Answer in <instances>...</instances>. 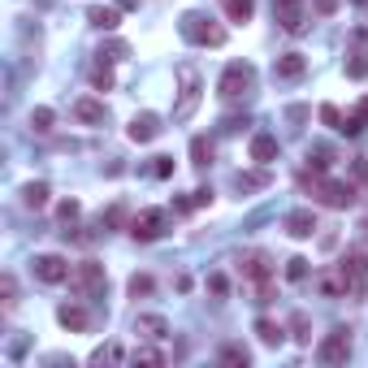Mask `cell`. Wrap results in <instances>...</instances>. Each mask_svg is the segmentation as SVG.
I'll use <instances>...</instances> for the list:
<instances>
[{"instance_id":"1","label":"cell","mask_w":368,"mask_h":368,"mask_svg":"<svg viewBox=\"0 0 368 368\" xmlns=\"http://www.w3.org/2000/svg\"><path fill=\"white\" fill-rule=\"evenodd\" d=\"M299 182L312 186V200H321L325 208H351V204H355L351 182H338V178H325V174H312V169H304Z\"/></svg>"},{"instance_id":"2","label":"cell","mask_w":368,"mask_h":368,"mask_svg":"<svg viewBox=\"0 0 368 368\" xmlns=\"http://www.w3.org/2000/svg\"><path fill=\"white\" fill-rule=\"evenodd\" d=\"M182 39H191V43H204V48H221L226 43V27H217V22L208 18V13H182Z\"/></svg>"},{"instance_id":"3","label":"cell","mask_w":368,"mask_h":368,"mask_svg":"<svg viewBox=\"0 0 368 368\" xmlns=\"http://www.w3.org/2000/svg\"><path fill=\"white\" fill-rule=\"evenodd\" d=\"M165 230H169V212L165 208H139L130 217V238L135 243H156V238H165Z\"/></svg>"},{"instance_id":"4","label":"cell","mask_w":368,"mask_h":368,"mask_svg":"<svg viewBox=\"0 0 368 368\" xmlns=\"http://www.w3.org/2000/svg\"><path fill=\"white\" fill-rule=\"evenodd\" d=\"M256 87V69L247 65V61H234V65H226V74H221V83H217V91H221V100H243Z\"/></svg>"},{"instance_id":"5","label":"cell","mask_w":368,"mask_h":368,"mask_svg":"<svg viewBox=\"0 0 368 368\" xmlns=\"http://www.w3.org/2000/svg\"><path fill=\"white\" fill-rule=\"evenodd\" d=\"M178 83H182V100L174 109V121H186L195 109H200V74L191 65H178Z\"/></svg>"},{"instance_id":"6","label":"cell","mask_w":368,"mask_h":368,"mask_svg":"<svg viewBox=\"0 0 368 368\" xmlns=\"http://www.w3.org/2000/svg\"><path fill=\"white\" fill-rule=\"evenodd\" d=\"M347 355H351V329H329L321 338V347H316L321 364H347Z\"/></svg>"},{"instance_id":"7","label":"cell","mask_w":368,"mask_h":368,"mask_svg":"<svg viewBox=\"0 0 368 368\" xmlns=\"http://www.w3.org/2000/svg\"><path fill=\"white\" fill-rule=\"evenodd\" d=\"M35 278L43 282V286H61V282H69L74 278V268H69V260L65 256H35Z\"/></svg>"},{"instance_id":"8","label":"cell","mask_w":368,"mask_h":368,"mask_svg":"<svg viewBox=\"0 0 368 368\" xmlns=\"http://www.w3.org/2000/svg\"><path fill=\"white\" fill-rule=\"evenodd\" d=\"M273 18H278V27L290 31V35H304V31H308L304 0H273Z\"/></svg>"},{"instance_id":"9","label":"cell","mask_w":368,"mask_h":368,"mask_svg":"<svg viewBox=\"0 0 368 368\" xmlns=\"http://www.w3.org/2000/svg\"><path fill=\"white\" fill-rule=\"evenodd\" d=\"M342 273L351 282V294H368V252H347L342 256Z\"/></svg>"},{"instance_id":"10","label":"cell","mask_w":368,"mask_h":368,"mask_svg":"<svg viewBox=\"0 0 368 368\" xmlns=\"http://www.w3.org/2000/svg\"><path fill=\"white\" fill-rule=\"evenodd\" d=\"M69 282L79 286L83 294H100V290L109 286V278H104V264H95V260L79 264V268H74V278H69Z\"/></svg>"},{"instance_id":"11","label":"cell","mask_w":368,"mask_h":368,"mask_svg":"<svg viewBox=\"0 0 368 368\" xmlns=\"http://www.w3.org/2000/svg\"><path fill=\"white\" fill-rule=\"evenodd\" d=\"M316 290H321V299H347L351 282H347V273H342V264H338V268H325V273H316Z\"/></svg>"},{"instance_id":"12","label":"cell","mask_w":368,"mask_h":368,"mask_svg":"<svg viewBox=\"0 0 368 368\" xmlns=\"http://www.w3.org/2000/svg\"><path fill=\"white\" fill-rule=\"evenodd\" d=\"M304 74H308V57L304 53H282L273 61V79H282V83H299Z\"/></svg>"},{"instance_id":"13","label":"cell","mask_w":368,"mask_h":368,"mask_svg":"<svg viewBox=\"0 0 368 368\" xmlns=\"http://www.w3.org/2000/svg\"><path fill=\"white\" fill-rule=\"evenodd\" d=\"M135 334H139V342H161V338H169V321L156 312H143V316H135Z\"/></svg>"},{"instance_id":"14","label":"cell","mask_w":368,"mask_h":368,"mask_svg":"<svg viewBox=\"0 0 368 368\" xmlns=\"http://www.w3.org/2000/svg\"><path fill=\"white\" fill-rule=\"evenodd\" d=\"M238 268H243V278H252V282H268V278H273V260H268V252H247L238 260Z\"/></svg>"},{"instance_id":"15","label":"cell","mask_w":368,"mask_h":368,"mask_svg":"<svg viewBox=\"0 0 368 368\" xmlns=\"http://www.w3.org/2000/svg\"><path fill=\"white\" fill-rule=\"evenodd\" d=\"M126 135H130L135 143H152V139L161 135V117H156V113H139V117H130Z\"/></svg>"},{"instance_id":"16","label":"cell","mask_w":368,"mask_h":368,"mask_svg":"<svg viewBox=\"0 0 368 368\" xmlns=\"http://www.w3.org/2000/svg\"><path fill=\"white\" fill-rule=\"evenodd\" d=\"M286 234H290V238H312V234H316V212H312V208L286 212Z\"/></svg>"},{"instance_id":"17","label":"cell","mask_w":368,"mask_h":368,"mask_svg":"<svg viewBox=\"0 0 368 368\" xmlns=\"http://www.w3.org/2000/svg\"><path fill=\"white\" fill-rule=\"evenodd\" d=\"M74 117L87 121V126H100V121H104V104L95 100V95H79V100H74Z\"/></svg>"},{"instance_id":"18","label":"cell","mask_w":368,"mask_h":368,"mask_svg":"<svg viewBox=\"0 0 368 368\" xmlns=\"http://www.w3.org/2000/svg\"><path fill=\"white\" fill-rule=\"evenodd\" d=\"M57 321H61L65 329H74V334H83V329L91 325V316H87L79 304H61V308H57Z\"/></svg>"},{"instance_id":"19","label":"cell","mask_w":368,"mask_h":368,"mask_svg":"<svg viewBox=\"0 0 368 368\" xmlns=\"http://www.w3.org/2000/svg\"><path fill=\"white\" fill-rule=\"evenodd\" d=\"M252 161L256 165H273L278 161V139L273 135H256L252 139Z\"/></svg>"},{"instance_id":"20","label":"cell","mask_w":368,"mask_h":368,"mask_svg":"<svg viewBox=\"0 0 368 368\" xmlns=\"http://www.w3.org/2000/svg\"><path fill=\"white\" fill-rule=\"evenodd\" d=\"M87 22H91V27H100V31H117V22H121V9H109V5H91V9H87Z\"/></svg>"},{"instance_id":"21","label":"cell","mask_w":368,"mask_h":368,"mask_svg":"<svg viewBox=\"0 0 368 368\" xmlns=\"http://www.w3.org/2000/svg\"><path fill=\"white\" fill-rule=\"evenodd\" d=\"M256 338L264 342V347H282V338H286V329H282L278 321H268V316H260V321H256Z\"/></svg>"},{"instance_id":"22","label":"cell","mask_w":368,"mask_h":368,"mask_svg":"<svg viewBox=\"0 0 368 368\" xmlns=\"http://www.w3.org/2000/svg\"><path fill=\"white\" fill-rule=\"evenodd\" d=\"M113 83H117V79H113V61L100 57V61L91 65V87H95V91H113Z\"/></svg>"},{"instance_id":"23","label":"cell","mask_w":368,"mask_h":368,"mask_svg":"<svg viewBox=\"0 0 368 368\" xmlns=\"http://www.w3.org/2000/svg\"><path fill=\"white\" fill-rule=\"evenodd\" d=\"M221 364H230V368H247V364H252V351H247V347H238V342H226V347H221Z\"/></svg>"},{"instance_id":"24","label":"cell","mask_w":368,"mask_h":368,"mask_svg":"<svg viewBox=\"0 0 368 368\" xmlns=\"http://www.w3.org/2000/svg\"><path fill=\"white\" fill-rule=\"evenodd\" d=\"M22 204L27 208H48V182H27L22 186Z\"/></svg>"},{"instance_id":"25","label":"cell","mask_w":368,"mask_h":368,"mask_svg":"<svg viewBox=\"0 0 368 368\" xmlns=\"http://www.w3.org/2000/svg\"><path fill=\"white\" fill-rule=\"evenodd\" d=\"M100 226H104V230H121V226L130 230V208H126V204H113V208L100 217Z\"/></svg>"},{"instance_id":"26","label":"cell","mask_w":368,"mask_h":368,"mask_svg":"<svg viewBox=\"0 0 368 368\" xmlns=\"http://www.w3.org/2000/svg\"><path fill=\"white\" fill-rule=\"evenodd\" d=\"M121 360H130V355L121 351L117 342H104V347H95V351H91V364H121Z\"/></svg>"},{"instance_id":"27","label":"cell","mask_w":368,"mask_h":368,"mask_svg":"<svg viewBox=\"0 0 368 368\" xmlns=\"http://www.w3.org/2000/svg\"><path fill=\"white\" fill-rule=\"evenodd\" d=\"M191 165H200V169L212 165V143H208L204 135H195V139H191Z\"/></svg>"},{"instance_id":"28","label":"cell","mask_w":368,"mask_h":368,"mask_svg":"<svg viewBox=\"0 0 368 368\" xmlns=\"http://www.w3.org/2000/svg\"><path fill=\"white\" fill-rule=\"evenodd\" d=\"M256 13V0H226V18L230 22H252Z\"/></svg>"},{"instance_id":"29","label":"cell","mask_w":368,"mask_h":368,"mask_svg":"<svg viewBox=\"0 0 368 368\" xmlns=\"http://www.w3.org/2000/svg\"><path fill=\"white\" fill-rule=\"evenodd\" d=\"M53 121H57V113H53V109H43V104H39V109H31V130H35V135H48V130H53Z\"/></svg>"},{"instance_id":"30","label":"cell","mask_w":368,"mask_h":368,"mask_svg":"<svg viewBox=\"0 0 368 368\" xmlns=\"http://www.w3.org/2000/svg\"><path fill=\"white\" fill-rule=\"evenodd\" d=\"M130 360H135V364H147V368H156V364H165V355H161L156 347H147V342H139V347L130 351Z\"/></svg>"},{"instance_id":"31","label":"cell","mask_w":368,"mask_h":368,"mask_svg":"<svg viewBox=\"0 0 368 368\" xmlns=\"http://www.w3.org/2000/svg\"><path fill=\"white\" fill-rule=\"evenodd\" d=\"M234 186H238V191H264V186H268V174H264V169H260V174H238Z\"/></svg>"},{"instance_id":"32","label":"cell","mask_w":368,"mask_h":368,"mask_svg":"<svg viewBox=\"0 0 368 368\" xmlns=\"http://www.w3.org/2000/svg\"><path fill=\"white\" fill-rule=\"evenodd\" d=\"M100 57H104V61H121V57H130V43H121V39H109V43L100 48Z\"/></svg>"},{"instance_id":"33","label":"cell","mask_w":368,"mask_h":368,"mask_svg":"<svg viewBox=\"0 0 368 368\" xmlns=\"http://www.w3.org/2000/svg\"><path fill=\"white\" fill-rule=\"evenodd\" d=\"M286 278H290V282H304V278H308V260H304V256H290V260H286Z\"/></svg>"},{"instance_id":"34","label":"cell","mask_w":368,"mask_h":368,"mask_svg":"<svg viewBox=\"0 0 368 368\" xmlns=\"http://www.w3.org/2000/svg\"><path fill=\"white\" fill-rule=\"evenodd\" d=\"M290 329H294V342H312V334H308V316H304V312L290 316Z\"/></svg>"},{"instance_id":"35","label":"cell","mask_w":368,"mask_h":368,"mask_svg":"<svg viewBox=\"0 0 368 368\" xmlns=\"http://www.w3.org/2000/svg\"><path fill=\"white\" fill-rule=\"evenodd\" d=\"M126 290L135 294V299H139V294H152V278H147V273H135V278L126 282Z\"/></svg>"},{"instance_id":"36","label":"cell","mask_w":368,"mask_h":368,"mask_svg":"<svg viewBox=\"0 0 368 368\" xmlns=\"http://www.w3.org/2000/svg\"><path fill=\"white\" fill-rule=\"evenodd\" d=\"M347 74H351V79H364V74H368V57H364V53H351Z\"/></svg>"},{"instance_id":"37","label":"cell","mask_w":368,"mask_h":368,"mask_svg":"<svg viewBox=\"0 0 368 368\" xmlns=\"http://www.w3.org/2000/svg\"><path fill=\"white\" fill-rule=\"evenodd\" d=\"M79 212H83V208H79V200H61V204H57V217L65 221V226H69V221L79 217Z\"/></svg>"},{"instance_id":"38","label":"cell","mask_w":368,"mask_h":368,"mask_svg":"<svg viewBox=\"0 0 368 368\" xmlns=\"http://www.w3.org/2000/svg\"><path fill=\"white\" fill-rule=\"evenodd\" d=\"M321 121H325V126H334V130H342V113H338L334 104H321Z\"/></svg>"},{"instance_id":"39","label":"cell","mask_w":368,"mask_h":368,"mask_svg":"<svg viewBox=\"0 0 368 368\" xmlns=\"http://www.w3.org/2000/svg\"><path fill=\"white\" fill-rule=\"evenodd\" d=\"M208 290L217 294V299H226V294H230V282L221 278V273H212V278H208Z\"/></svg>"},{"instance_id":"40","label":"cell","mask_w":368,"mask_h":368,"mask_svg":"<svg viewBox=\"0 0 368 368\" xmlns=\"http://www.w3.org/2000/svg\"><path fill=\"white\" fill-rule=\"evenodd\" d=\"M360 130H364L360 113H347V117H342V135H360Z\"/></svg>"},{"instance_id":"41","label":"cell","mask_w":368,"mask_h":368,"mask_svg":"<svg viewBox=\"0 0 368 368\" xmlns=\"http://www.w3.org/2000/svg\"><path fill=\"white\" fill-rule=\"evenodd\" d=\"M152 174H156V178H174V161H169V156H156Z\"/></svg>"},{"instance_id":"42","label":"cell","mask_w":368,"mask_h":368,"mask_svg":"<svg viewBox=\"0 0 368 368\" xmlns=\"http://www.w3.org/2000/svg\"><path fill=\"white\" fill-rule=\"evenodd\" d=\"M191 204H195V208H208V204H212V191H208V186L191 191Z\"/></svg>"},{"instance_id":"43","label":"cell","mask_w":368,"mask_h":368,"mask_svg":"<svg viewBox=\"0 0 368 368\" xmlns=\"http://www.w3.org/2000/svg\"><path fill=\"white\" fill-rule=\"evenodd\" d=\"M0 290H5V304H13V294H18V282L5 273V278H0Z\"/></svg>"},{"instance_id":"44","label":"cell","mask_w":368,"mask_h":368,"mask_svg":"<svg viewBox=\"0 0 368 368\" xmlns=\"http://www.w3.org/2000/svg\"><path fill=\"white\" fill-rule=\"evenodd\" d=\"M334 9H338V0H316V13H325V18H329Z\"/></svg>"},{"instance_id":"45","label":"cell","mask_w":368,"mask_h":368,"mask_svg":"<svg viewBox=\"0 0 368 368\" xmlns=\"http://www.w3.org/2000/svg\"><path fill=\"white\" fill-rule=\"evenodd\" d=\"M355 113H360V121H364V126H368V95H364V100L355 104Z\"/></svg>"},{"instance_id":"46","label":"cell","mask_w":368,"mask_h":368,"mask_svg":"<svg viewBox=\"0 0 368 368\" xmlns=\"http://www.w3.org/2000/svg\"><path fill=\"white\" fill-rule=\"evenodd\" d=\"M355 5H368V0H355Z\"/></svg>"}]
</instances>
